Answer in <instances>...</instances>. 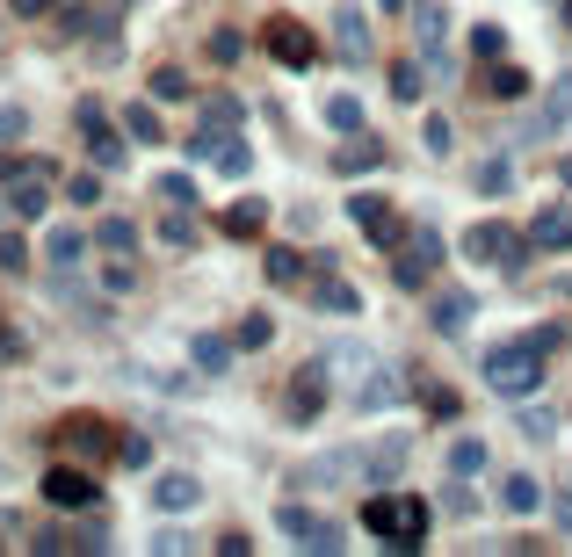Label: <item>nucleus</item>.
<instances>
[{"label": "nucleus", "instance_id": "f257e3e1", "mask_svg": "<svg viewBox=\"0 0 572 557\" xmlns=\"http://www.w3.org/2000/svg\"><path fill=\"white\" fill-rule=\"evenodd\" d=\"M363 529L384 536L391 550H420V536H428V500H399V492H377V500L363 507Z\"/></svg>", "mask_w": 572, "mask_h": 557}, {"label": "nucleus", "instance_id": "f03ea898", "mask_svg": "<svg viewBox=\"0 0 572 557\" xmlns=\"http://www.w3.org/2000/svg\"><path fill=\"white\" fill-rule=\"evenodd\" d=\"M486 384L500 398H536L544 391V348H529V340H500L486 355Z\"/></svg>", "mask_w": 572, "mask_h": 557}, {"label": "nucleus", "instance_id": "7ed1b4c3", "mask_svg": "<svg viewBox=\"0 0 572 557\" xmlns=\"http://www.w3.org/2000/svg\"><path fill=\"white\" fill-rule=\"evenodd\" d=\"M276 529H283L297 550H312V557H334V550H348V543H341V529H334L326 514H312L305 500H283V507H276Z\"/></svg>", "mask_w": 572, "mask_h": 557}, {"label": "nucleus", "instance_id": "20e7f679", "mask_svg": "<svg viewBox=\"0 0 572 557\" xmlns=\"http://www.w3.org/2000/svg\"><path fill=\"white\" fill-rule=\"evenodd\" d=\"M435 268H442V239L420 225L399 239V254H391V275H399V290H428L435 283Z\"/></svg>", "mask_w": 572, "mask_h": 557}, {"label": "nucleus", "instance_id": "39448f33", "mask_svg": "<svg viewBox=\"0 0 572 557\" xmlns=\"http://www.w3.org/2000/svg\"><path fill=\"white\" fill-rule=\"evenodd\" d=\"M370 478V449H326L312 463H297L290 485H363Z\"/></svg>", "mask_w": 572, "mask_h": 557}, {"label": "nucleus", "instance_id": "423d86ee", "mask_svg": "<svg viewBox=\"0 0 572 557\" xmlns=\"http://www.w3.org/2000/svg\"><path fill=\"white\" fill-rule=\"evenodd\" d=\"M413 44H420V66H428V73L449 66V8H442V0H420V8H413Z\"/></svg>", "mask_w": 572, "mask_h": 557}, {"label": "nucleus", "instance_id": "0eeeda50", "mask_svg": "<svg viewBox=\"0 0 572 557\" xmlns=\"http://www.w3.org/2000/svg\"><path fill=\"white\" fill-rule=\"evenodd\" d=\"M348 218L363 225V232H370L377 246H399V239H406V225H399V210H391L384 196H370V189H355V196H348Z\"/></svg>", "mask_w": 572, "mask_h": 557}, {"label": "nucleus", "instance_id": "6e6552de", "mask_svg": "<svg viewBox=\"0 0 572 557\" xmlns=\"http://www.w3.org/2000/svg\"><path fill=\"white\" fill-rule=\"evenodd\" d=\"M515 246H522V239H515V225H493V218H486V225H471L464 254H471L478 268H515Z\"/></svg>", "mask_w": 572, "mask_h": 557}, {"label": "nucleus", "instance_id": "1a4fd4ad", "mask_svg": "<svg viewBox=\"0 0 572 557\" xmlns=\"http://www.w3.org/2000/svg\"><path fill=\"white\" fill-rule=\"evenodd\" d=\"M44 500L51 507H95V478H87V471H73V463H51V471H44Z\"/></svg>", "mask_w": 572, "mask_h": 557}, {"label": "nucleus", "instance_id": "9d476101", "mask_svg": "<svg viewBox=\"0 0 572 557\" xmlns=\"http://www.w3.org/2000/svg\"><path fill=\"white\" fill-rule=\"evenodd\" d=\"M558 123H572V73L551 80V95H544V109L522 123V138H544V131H558Z\"/></svg>", "mask_w": 572, "mask_h": 557}, {"label": "nucleus", "instance_id": "9b49d317", "mask_svg": "<svg viewBox=\"0 0 572 557\" xmlns=\"http://www.w3.org/2000/svg\"><path fill=\"white\" fill-rule=\"evenodd\" d=\"M334 51L348 58V66H363V58L377 51V37H370V22L355 15V8H341V15H334Z\"/></svg>", "mask_w": 572, "mask_h": 557}, {"label": "nucleus", "instance_id": "f8f14e48", "mask_svg": "<svg viewBox=\"0 0 572 557\" xmlns=\"http://www.w3.org/2000/svg\"><path fill=\"white\" fill-rule=\"evenodd\" d=\"M268 51H276L283 66H312V58H319L312 29H297V22H268Z\"/></svg>", "mask_w": 572, "mask_h": 557}, {"label": "nucleus", "instance_id": "ddd939ff", "mask_svg": "<svg viewBox=\"0 0 572 557\" xmlns=\"http://www.w3.org/2000/svg\"><path fill=\"white\" fill-rule=\"evenodd\" d=\"M529 246H544V254H558V246H572V203H551L529 218Z\"/></svg>", "mask_w": 572, "mask_h": 557}, {"label": "nucleus", "instance_id": "4468645a", "mask_svg": "<svg viewBox=\"0 0 572 557\" xmlns=\"http://www.w3.org/2000/svg\"><path fill=\"white\" fill-rule=\"evenodd\" d=\"M399 398H406V377L399 369H377V377L355 384V413H384V406H399Z\"/></svg>", "mask_w": 572, "mask_h": 557}, {"label": "nucleus", "instance_id": "2eb2a0df", "mask_svg": "<svg viewBox=\"0 0 572 557\" xmlns=\"http://www.w3.org/2000/svg\"><path fill=\"white\" fill-rule=\"evenodd\" d=\"M153 507H160V514H189V507H203V485H196L189 471H167V478L153 485Z\"/></svg>", "mask_w": 572, "mask_h": 557}, {"label": "nucleus", "instance_id": "dca6fc26", "mask_svg": "<svg viewBox=\"0 0 572 557\" xmlns=\"http://www.w3.org/2000/svg\"><path fill=\"white\" fill-rule=\"evenodd\" d=\"M8 210H15V218H29V225H37L44 210H51V189H44V174H15V189H8Z\"/></svg>", "mask_w": 572, "mask_h": 557}, {"label": "nucleus", "instance_id": "f3484780", "mask_svg": "<svg viewBox=\"0 0 572 557\" xmlns=\"http://www.w3.org/2000/svg\"><path fill=\"white\" fill-rule=\"evenodd\" d=\"M406 456H413V435H384V442L370 449V478H377V485H391V478L406 471Z\"/></svg>", "mask_w": 572, "mask_h": 557}, {"label": "nucleus", "instance_id": "a211bd4d", "mask_svg": "<svg viewBox=\"0 0 572 557\" xmlns=\"http://www.w3.org/2000/svg\"><path fill=\"white\" fill-rule=\"evenodd\" d=\"M312 304H319L326 319H355V312H363V290H355V283H334V275H326V283L312 290Z\"/></svg>", "mask_w": 572, "mask_h": 557}, {"label": "nucleus", "instance_id": "6ab92c4d", "mask_svg": "<svg viewBox=\"0 0 572 557\" xmlns=\"http://www.w3.org/2000/svg\"><path fill=\"white\" fill-rule=\"evenodd\" d=\"M44 261H51V268H58V275H73V268H80V261H87V239H80V232H73V225H58V232H51V239H44Z\"/></svg>", "mask_w": 572, "mask_h": 557}, {"label": "nucleus", "instance_id": "aec40b11", "mask_svg": "<svg viewBox=\"0 0 572 557\" xmlns=\"http://www.w3.org/2000/svg\"><path fill=\"white\" fill-rule=\"evenodd\" d=\"M471 312H478V304H471V290H442V297H435V333H449V340H457V333L471 326Z\"/></svg>", "mask_w": 572, "mask_h": 557}, {"label": "nucleus", "instance_id": "412c9836", "mask_svg": "<svg viewBox=\"0 0 572 557\" xmlns=\"http://www.w3.org/2000/svg\"><path fill=\"white\" fill-rule=\"evenodd\" d=\"M500 507H507V514H536V507H544V485H536L529 471H515V478L500 485Z\"/></svg>", "mask_w": 572, "mask_h": 557}, {"label": "nucleus", "instance_id": "4be33fe9", "mask_svg": "<svg viewBox=\"0 0 572 557\" xmlns=\"http://www.w3.org/2000/svg\"><path fill=\"white\" fill-rule=\"evenodd\" d=\"M189 355H196V369H203V377H225L232 340H218V333H196V340H189Z\"/></svg>", "mask_w": 572, "mask_h": 557}, {"label": "nucleus", "instance_id": "5701e85b", "mask_svg": "<svg viewBox=\"0 0 572 557\" xmlns=\"http://www.w3.org/2000/svg\"><path fill=\"white\" fill-rule=\"evenodd\" d=\"M261 225H268V203H254V196H247V203H232V210H225V232H232V239H254Z\"/></svg>", "mask_w": 572, "mask_h": 557}, {"label": "nucleus", "instance_id": "b1692460", "mask_svg": "<svg viewBox=\"0 0 572 557\" xmlns=\"http://www.w3.org/2000/svg\"><path fill=\"white\" fill-rule=\"evenodd\" d=\"M326 406V377H319V369H312V377L305 384H290V420H312Z\"/></svg>", "mask_w": 572, "mask_h": 557}, {"label": "nucleus", "instance_id": "393cba45", "mask_svg": "<svg viewBox=\"0 0 572 557\" xmlns=\"http://www.w3.org/2000/svg\"><path fill=\"white\" fill-rule=\"evenodd\" d=\"M73 449H80V456H109V449H124V442L102 435V420H73Z\"/></svg>", "mask_w": 572, "mask_h": 557}, {"label": "nucleus", "instance_id": "a878e982", "mask_svg": "<svg viewBox=\"0 0 572 557\" xmlns=\"http://www.w3.org/2000/svg\"><path fill=\"white\" fill-rule=\"evenodd\" d=\"M449 471H457V478H478V471H486V442L464 435L457 449H449Z\"/></svg>", "mask_w": 572, "mask_h": 557}, {"label": "nucleus", "instance_id": "bb28decb", "mask_svg": "<svg viewBox=\"0 0 572 557\" xmlns=\"http://www.w3.org/2000/svg\"><path fill=\"white\" fill-rule=\"evenodd\" d=\"M326 123H334V131H363V102L355 95H326Z\"/></svg>", "mask_w": 572, "mask_h": 557}, {"label": "nucleus", "instance_id": "cd10ccee", "mask_svg": "<svg viewBox=\"0 0 572 557\" xmlns=\"http://www.w3.org/2000/svg\"><path fill=\"white\" fill-rule=\"evenodd\" d=\"M377 160H384V145H341V152H334V167H341V174H370Z\"/></svg>", "mask_w": 572, "mask_h": 557}, {"label": "nucleus", "instance_id": "c85d7f7f", "mask_svg": "<svg viewBox=\"0 0 572 557\" xmlns=\"http://www.w3.org/2000/svg\"><path fill=\"white\" fill-rule=\"evenodd\" d=\"M420 87H428V66H413V58H406V66L391 73V95H399V102H420Z\"/></svg>", "mask_w": 572, "mask_h": 557}, {"label": "nucleus", "instance_id": "c756f323", "mask_svg": "<svg viewBox=\"0 0 572 557\" xmlns=\"http://www.w3.org/2000/svg\"><path fill=\"white\" fill-rule=\"evenodd\" d=\"M486 87H493L500 102H515V95H529V73H522V66H500V73H493Z\"/></svg>", "mask_w": 572, "mask_h": 557}, {"label": "nucleus", "instance_id": "7c9ffc66", "mask_svg": "<svg viewBox=\"0 0 572 557\" xmlns=\"http://www.w3.org/2000/svg\"><path fill=\"white\" fill-rule=\"evenodd\" d=\"M515 427H522L529 442H551V435H558V420H551L544 406H522V420H515Z\"/></svg>", "mask_w": 572, "mask_h": 557}, {"label": "nucleus", "instance_id": "2f4dec72", "mask_svg": "<svg viewBox=\"0 0 572 557\" xmlns=\"http://www.w3.org/2000/svg\"><path fill=\"white\" fill-rule=\"evenodd\" d=\"M203 123H210V131H232V123H239V102H232V95H210V102H203Z\"/></svg>", "mask_w": 572, "mask_h": 557}, {"label": "nucleus", "instance_id": "473e14b6", "mask_svg": "<svg viewBox=\"0 0 572 557\" xmlns=\"http://www.w3.org/2000/svg\"><path fill=\"white\" fill-rule=\"evenodd\" d=\"M95 239L109 246V254H131V239H138V232H131L124 218H102V225H95Z\"/></svg>", "mask_w": 572, "mask_h": 557}, {"label": "nucleus", "instance_id": "72a5a7b5", "mask_svg": "<svg viewBox=\"0 0 572 557\" xmlns=\"http://www.w3.org/2000/svg\"><path fill=\"white\" fill-rule=\"evenodd\" d=\"M210 160H218V167H225V174L239 181V174L254 167V152H247V145H225V138H218V152H210Z\"/></svg>", "mask_w": 572, "mask_h": 557}, {"label": "nucleus", "instance_id": "f704fd0d", "mask_svg": "<svg viewBox=\"0 0 572 557\" xmlns=\"http://www.w3.org/2000/svg\"><path fill=\"white\" fill-rule=\"evenodd\" d=\"M297 275H305V261H297V254H268V283H276V290H290Z\"/></svg>", "mask_w": 572, "mask_h": 557}, {"label": "nucleus", "instance_id": "c9c22d12", "mask_svg": "<svg viewBox=\"0 0 572 557\" xmlns=\"http://www.w3.org/2000/svg\"><path fill=\"white\" fill-rule=\"evenodd\" d=\"M268 340H276V326H268L261 312H254V319H239V348H268Z\"/></svg>", "mask_w": 572, "mask_h": 557}, {"label": "nucleus", "instance_id": "e433bc0d", "mask_svg": "<svg viewBox=\"0 0 572 557\" xmlns=\"http://www.w3.org/2000/svg\"><path fill=\"white\" fill-rule=\"evenodd\" d=\"M471 51H478V58H500V51H507V37H500L493 22H478V29H471Z\"/></svg>", "mask_w": 572, "mask_h": 557}, {"label": "nucleus", "instance_id": "4c0bfd02", "mask_svg": "<svg viewBox=\"0 0 572 557\" xmlns=\"http://www.w3.org/2000/svg\"><path fill=\"white\" fill-rule=\"evenodd\" d=\"M124 123H131L138 138H160V116H153V102H131V109H124Z\"/></svg>", "mask_w": 572, "mask_h": 557}, {"label": "nucleus", "instance_id": "58836bf2", "mask_svg": "<svg viewBox=\"0 0 572 557\" xmlns=\"http://www.w3.org/2000/svg\"><path fill=\"white\" fill-rule=\"evenodd\" d=\"M0 268H8V275H22V268H29V246H22L15 232H0Z\"/></svg>", "mask_w": 572, "mask_h": 557}, {"label": "nucleus", "instance_id": "ea45409f", "mask_svg": "<svg viewBox=\"0 0 572 557\" xmlns=\"http://www.w3.org/2000/svg\"><path fill=\"white\" fill-rule=\"evenodd\" d=\"M87 145H95V167H102V174H116V167H124V145H116L109 131H102V138H87Z\"/></svg>", "mask_w": 572, "mask_h": 557}, {"label": "nucleus", "instance_id": "a19ab883", "mask_svg": "<svg viewBox=\"0 0 572 557\" xmlns=\"http://www.w3.org/2000/svg\"><path fill=\"white\" fill-rule=\"evenodd\" d=\"M66 196H73L80 210H95V203H102V181H95V174H80V181H66Z\"/></svg>", "mask_w": 572, "mask_h": 557}, {"label": "nucleus", "instance_id": "79ce46f5", "mask_svg": "<svg viewBox=\"0 0 572 557\" xmlns=\"http://www.w3.org/2000/svg\"><path fill=\"white\" fill-rule=\"evenodd\" d=\"M326 362H334V369H348V377H355V384H363V369H370V355H363V348H334V355H326Z\"/></svg>", "mask_w": 572, "mask_h": 557}, {"label": "nucleus", "instance_id": "37998d69", "mask_svg": "<svg viewBox=\"0 0 572 557\" xmlns=\"http://www.w3.org/2000/svg\"><path fill=\"white\" fill-rule=\"evenodd\" d=\"M420 131H428V152L442 160V152H449V116H428V123H420Z\"/></svg>", "mask_w": 572, "mask_h": 557}, {"label": "nucleus", "instance_id": "c03bdc74", "mask_svg": "<svg viewBox=\"0 0 572 557\" xmlns=\"http://www.w3.org/2000/svg\"><path fill=\"white\" fill-rule=\"evenodd\" d=\"M80 131H87V138H102V131H109V116H102V102H80Z\"/></svg>", "mask_w": 572, "mask_h": 557}, {"label": "nucleus", "instance_id": "a18cd8bd", "mask_svg": "<svg viewBox=\"0 0 572 557\" xmlns=\"http://www.w3.org/2000/svg\"><path fill=\"white\" fill-rule=\"evenodd\" d=\"M529 348H544V355H558V348H565V326H536V333H529Z\"/></svg>", "mask_w": 572, "mask_h": 557}, {"label": "nucleus", "instance_id": "49530a36", "mask_svg": "<svg viewBox=\"0 0 572 557\" xmlns=\"http://www.w3.org/2000/svg\"><path fill=\"white\" fill-rule=\"evenodd\" d=\"M153 95H160V102H174V95H182V73L160 66V73H153Z\"/></svg>", "mask_w": 572, "mask_h": 557}, {"label": "nucleus", "instance_id": "de8ad7c7", "mask_svg": "<svg viewBox=\"0 0 572 557\" xmlns=\"http://www.w3.org/2000/svg\"><path fill=\"white\" fill-rule=\"evenodd\" d=\"M160 196H167V203H196V189H189L182 174H167V181H160Z\"/></svg>", "mask_w": 572, "mask_h": 557}, {"label": "nucleus", "instance_id": "09e8293b", "mask_svg": "<svg viewBox=\"0 0 572 557\" xmlns=\"http://www.w3.org/2000/svg\"><path fill=\"white\" fill-rule=\"evenodd\" d=\"M478 181H486V189L500 196V189H507V160H486V167H478Z\"/></svg>", "mask_w": 572, "mask_h": 557}, {"label": "nucleus", "instance_id": "8fccbe9b", "mask_svg": "<svg viewBox=\"0 0 572 557\" xmlns=\"http://www.w3.org/2000/svg\"><path fill=\"white\" fill-rule=\"evenodd\" d=\"M196 239V225H189V210H182V218H167V246H189Z\"/></svg>", "mask_w": 572, "mask_h": 557}, {"label": "nucleus", "instance_id": "3c124183", "mask_svg": "<svg viewBox=\"0 0 572 557\" xmlns=\"http://www.w3.org/2000/svg\"><path fill=\"white\" fill-rule=\"evenodd\" d=\"M22 123H29L22 109H0V145H8V138H22Z\"/></svg>", "mask_w": 572, "mask_h": 557}, {"label": "nucleus", "instance_id": "603ef678", "mask_svg": "<svg viewBox=\"0 0 572 557\" xmlns=\"http://www.w3.org/2000/svg\"><path fill=\"white\" fill-rule=\"evenodd\" d=\"M558 521L572 529V471H565V485H558Z\"/></svg>", "mask_w": 572, "mask_h": 557}, {"label": "nucleus", "instance_id": "864d4df0", "mask_svg": "<svg viewBox=\"0 0 572 557\" xmlns=\"http://www.w3.org/2000/svg\"><path fill=\"white\" fill-rule=\"evenodd\" d=\"M51 8V0H15V15H44Z\"/></svg>", "mask_w": 572, "mask_h": 557}, {"label": "nucleus", "instance_id": "5fc2aeb1", "mask_svg": "<svg viewBox=\"0 0 572 557\" xmlns=\"http://www.w3.org/2000/svg\"><path fill=\"white\" fill-rule=\"evenodd\" d=\"M558 181H565V189H572V152H565V160H558Z\"/></svg>", "mask_w": 572, "mask_h": 557}, {"label": "nucleus", "instance_id": "6e6d98bb", "mask_svg": "<svg viewBox=\"0 0 572 557\" xmlns=\"http://www.w3.org/2000/svg\"><path fill=\"white\" fill-rule=\"evenodd\" d=\"M384 8H391V15H399V8H406V0H384Z\"/></svg>", "mask_w": 572, "mask_h": 557}, {"label": "nucleus", "instance_id": "4d7b16f0", "mask_svg": "<svg viewBox=\"0 0 572 557\" xmlns=\"http://www.w3.org/2000/svg\"><path fill=\"white\" fill-rule=\"evenodd\" d=\"M565 29H572V0H565Z\"/></svg>", "mask_w": 572, "mask_h": 557}, {"label": "nucleus", "instance_id": "13d9d810", "mask_svg": "<svg viewBox=\"0 0 572 557\" xmlns=\"http://www.w3.org/2000/svg\"><path fill=\"white\" fill-rule=\"evenodd\" d=\"M558 290H565V297H572V275H565V283H558Z\"/></svg>", "mask_w": 572, "mask_h": 557}]
</instances>
